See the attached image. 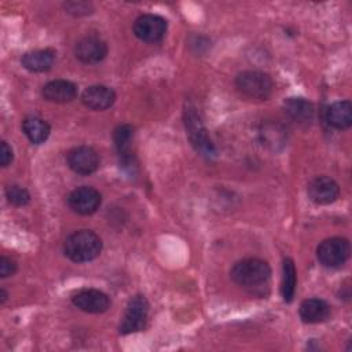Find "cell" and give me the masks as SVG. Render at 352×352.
<instances>
[{
    "instance_id": "6da1fadb",
    "label": "cell",
    "mask_w": 352,
    "mask_h": 352,
    "mask_svg": "<svg viewBox=\"0 0 352 352\" xmlns=\"http://www.w3.org/2000/svg\"><path fill=\"white\" fill-rule=\"evenodd\" d=\"M230 275L238 286L252 293H261L271 279V268L267 261L250 257L236 261L232 265Z\"/></svg>"
},
{
    "instance_id": "ba28073f",
    "label": "cell",
    "mask_w": 352,
    "mask_h": 352,
    "mask_svg": "<svg viewBox=\"0 0 352 352\" xmlns=\"http://www.w3.org/2000/svg\"><path fill=\"white\" fill-rule=\"evenodd\" d=\"M184 118H186L187 133L190 136L191 143L197 148V151H199L202 155H206V157L213 155L214 154L213 144H212V142L206 133V129L204 128L198 114L195 113V110L187 107L184 111Z\"/></svg>"
},
{
    "instance_id": "30bf717a",
    "label": "cell",
    "mask_w": 352,
    "mask_h": 352,
    "mask_svg": "<svg viewBox=\"0 0 352 352\" xmlns=\"http://www.w3.org/2000/svg\"><path fill=\"white\" fill-rule=\"evenodd\" d=\"M307 192L312 202L318 205H329L338 198L340 187L330 176H316L309 182Z\"/></svg>"
},
{
    "instance_id": "cb8c5ba5",
    "label": "cell",
    "mask_w": 352,
    "mask_h": 352,
    "mask_svg": "<svg viewBox=\"0 0 352 352\" xmlns=\"http://www.w3.org/2000/svg\"><path fill=\"white\" fill-rule=\"evenodd\" d=\"M65 8L67 10V12L73 14V15H85L91 11H88L91 8V4L84 3V1H70L65 4Z\"/></svg>"
},
{
    "instance_id": "7402d4cb",
    "label": "cell",
    "mask_w": 352,
    "mask_h": 352,
    "mask_svg": "<svg viewBox=\"0 0 352 352\" xmlns=\"http://www.w3.org/2000/svg\"><path fill=\"white\" fill-rule=\"evenodd\" d=\"M260 136H261L263 144L268 146L272 150L278 148V146H282L286 142L285 129L276 122L275 124L268 122V124L263 125V129L260 131Z\"/></svg>"
},
{
    "instance_id": "8fae6325",
    "label": "cell",
    "mask_w": 352,
    "mask_h": 352,
    "mask_svg": "<svg viewBox=\"0 0 352 352\" xmlns=\"http://www.w3.org/2000/svg\"><path fill=\"white\" fill-rule=\"evenodd\" d=\"M72 302L78 309L88 314H102L110 308V298L98 289H82L72 297Z\"/></svg>"
},
{
    "instance_id": "e0dca14e",
    "label": "cell",
    "mask_w": 352,
    "mask_h": 352,
    "mask_svg": "<svg viewBox=\"0 0 352 352\" xmlns=\"http://www.w3.org/2000/svg\"><path fill=\"white\" fill-rule=\"evenodd\" d=\"M21 62H22V66L29 72L44 73L52 67L55 62V52L50 48L34 50V51L26 52L22 56Z\"/></svg>"
},
{
    "instance_id": "d6986e66",
    "label": "cell",
    "mask_w": 352,
    "mask_h": 352,
    "mask_svg": "<svg viewBox=\"0 0 352 352\" xmlns=\"http://www.w3.org/2000/svg\"><path fill=\"white\" fill-rule=\"evenodd\" d=\"M132 139H133V129L131 125H120L117 126V129L114 131V143H116V148L118 151L120 160L122 162V166H133L132 165V160L133 155L131 154V144H132Z\"/></svg>"
},
{
    "instance_id": "2e32d148",
    "label": "cell",
    "mask_w": 352,
    "mask_h": 352,
    "mask_svg": "<svg viewBox=\"0 0 352 352\" xmlns=\"http://www.w3.org/2000/svg\"><path fill=\"white\" fill-rule=\"evenodd\" d=\"M300 318L305 323L324 322L330 315V305L322 298H307L300 305Z\"/></svg>"
},
{
    "instance_id": "5b68a950",
    "label": "cell",
    "mask_w": 352,
    "mask_h": 352,
    "mask_svg": "<svg viewBox=\"0 0 352 352\" xmlns=\"http://www.w3.org/2000/svg\"><path fill=\"white\" fill-rule=\"evenodd\" d=\"M148 301L144 296L136 294L133 296L125 308L124 316L118 326L120 334H131L144 329L147 316H148Z\"/></svg>"
},
{
    "instance_id": "5bb4252c",
    "label": "cell",
    "mask_w": 352,
    "mask_h": 352,
    "mask_svg": "<svg viewBox=\"0 0 352 352\" xmlns=\"http://www.w3.org/2000/svg\"><path fill=\"white\" fill-rule=\"evenodd\" d=\"M77 96V85L67 80H52L43 88V98L52 103H69Z\"/></svg>"
},
{
    "instance_id": "7a4b0ae2",
    "label": "cell",
    "mask_w": 352,
    "mask_h": 352,
    "mask_svg": "<svg viewBox=\"0 0 352 352\" xmlns=\"http://www.w3.org/2000/svg\"><path fill=\"white\" fill-rule=\"evenodd\" d=\"M63 250L72 261L87 263L100 254L102 239L89 230H80L66 238Z\"/></svg>"
},
{
    "instance_id": "4fadbf2b",
    "label": "cell",
    "mask_w": 352,
    "mask_h": 352,
    "mask_svg": "<svg viewBox=\"0 0 352 352\" xmlns=\"http://www.w3.org/2000/svg\"><path fill=\"white\" fill-rule=\"evenodd\" d=\"M81 102L91 110L103 111L116 102V92L106 85H91L82 91Z\"/></svg>"
},
{
    "instance_id": "3957f363",
    "label": "cell",
    "mask_w": 352,
    "mask_h": 352,
    "mask_svg": "<svg viewBox=\"0 0 352 352\" xmlns=\"http://www.w3.org/2000/svg\"><path fill=\"white\" fill-rule=\"evenodd\" d=\"M236 89L246 98L253 100H265L272 95L274 82L267 73L257 70H246L235 78Z\"/></svg>"
},
{
    "instance_id": "4316f807",
    "label": "cell",
    "mask_w": 352,
    "mask_h": 352,
    "mask_svg": "<svg viewBox=\"0 0 352 352\" xmlns=\"http://www.w3.org/2000/svg\"><path fill=\"white\" fill-rule=\"evenodd\" d=\"M7 297H8L7 292H6L4 289H1V290H0V302H1V304H4V302L7 301Z\"/></svg>"
},
{
    "instance_id": "277c9868",
    "label": "cell",
    "mask_w": 352,
    "mask_h": 352,
    "mask_svg": "<svg viewBox=\"0 0 352 352\" xmlns=\"http://www.w3.org/2000/svg\"><path fill=\"white\" fill-rule=\"evenodd\" d=\"M351 246L348 239L342 236H331L322 241L316 249V257L319 263L326 268H338L348 258Z\"/></svg>"
},
{
    "instance_id": "8992f818",
    "label": "cell",
    "mask_w": 352,
    "mask_h": 352,
    "mask_svg": "<svg viewBox=\"0 0 352 352\" xmlns=\"http://www.w3.org/2000/svg\"><path fill=\"white\" fill-rule=\"evenodd\" d=\"M166 21L155 14H143L133 22V34L146 43L161 41L166 33Z\"/></svg>"
},
{
    "instance_id": "9c48e42d",
    "label": "cell",
    "mask_w": 352,
    "mask_h": 352,
    "mask_svg": "<svg viewBox=\"0 0 352 352\" xmlns=\"http://www.w3.org/2000/svg\"><path fill=\"white\" fill-rule=\"evenodd\" d=\"M67 164L70 169L78 175H91L99 168L100 158L95 148L77 146L67 153Z\"/></svg>"
},
{
    "instance_id": "ac0fdd59",
    "label": "cell",
    "mask_w": 352,
    "mask_h": 352,
    "mask_svg": "<svg viewBox=\"0 0 352 352\" xmlns=\"http://www.w3.org/2000/svg\"><path fill=\"white\" fill-rule=\"evenodd\" d=\"M286 114L296 122L308 125L314 120V106L304 98H289L283 103Z\"/></svg>"
},
{
    "instance_id": "603a6c76",
    "label": "cell",
    "mask_w": 352,
    "mask_h": 352,
    "mask_svg": "<svg viewBox=\"0 0 352 352\" xmlns=\"http://www.w3.org/2000/svg\"><path fill=\"white\" fill-rule=\"evenodd\" d=\"M6 197L14 206H25L30 202V194L26 188L18 184H11L6 188Z\"/></svg>"
},
{
    "instance_id": "d4e9b609",
    "label": "cell",
    "mask_w": 352,
    "mask_h": 352,
    "mask_svg": "<svg viewBox=\"0 0 352 352\" xmlns=\"http://www.w3.org/2000/svg\"><path fill=\"white\" fill-rule=\"evenodd\" d=\"M16 271V264L14 260L3 256L0 257V276L1 278H7L14 275Z\"/></svg>"
},
{
    "instance_id": "ffe728a7",
    "label": "cell",
    "mask_w": 352,
    "mask_h": 352,
    "mask_svg": "<svg viewBox=\"0 0 352 352\" xmlns=\"http://www.w3.org/2000/svg\"><path fill=\"white\" fill-rule=\"evenodd\" d=\"M22 131L30 143L41 144L48 139L51 128L45 120L36 116H30L22 121Z\"/></svg>"
},
{
    "instance_id": "484cf974",
    "label": "cell",
    "mask_w": 352,
    "mask_h": 352,
    "mask_svg": "<svg viewBox=\"0 0 352 352\" xmlns=\"http://www.w3.org/2000/svg\"><path fill=\"white\" fill-rule=\"evenodd\" d=\"M12 158H14V153H12V148L7 144V142H1L0 143V165L3 168L8 166L11 162H12Z\"/></svg>"
},
{
    "instance_id": "7c38bea8",
    "label": "cell",
    "mask_w": 352,
    "mask_h": 352,
    "mask_svg": "<svg viewBox=\"0 0 352 352\" xmlns=\"http://www.w3.org/2000/svg\"><path fill=\"white\" fill-rule=\"evenodd\" d=\"M76 58L87 65L98 63L107 55L106 43L98 36H85L77 41L74 47Z\"/></svg>"
},
{
    "instance_id": "44dd1931",
    "label": "cell",
    "mask_w": 352,
    "mask_h": 352,
    "mask_svg": "<svg viewBox=\"0 0 352 352\" xmlns=\"http://www.w3.org/2000/svg\"><path fill=\"white\" fill-rule=\"evenodd\" d=\"M296 283H297V272L296 267L292 258L286 257L283 260V274H282V286L280 293L286 302H290L294 297L296 292Z\"/></svg>"
},
{
    "instance_id": "52a82bcc",
    "label": "cell",
    "mask_w": 352,
    "mask_h": 352,
    "mask_svg": "<svg viewBox=\"0 0 352 352\" xmlns=\"http://www.w3.org/2000/svg\"><path fill=\"white\" fill-rule=\"evenodd\" d=\"M102 204V195L98 190L89 186H82L73 190L67 197L69 208L81 216L94 214Z\"/></svg>"
},
{
    "instance_id": "9a60e30c",
    "label": "cell",
    "mask_w": 352,
    "mask_h": 352,
    "mask_svg": "<svg viewBox=\"0 0 352 352\" xmlns=\"http://www.w3.org/2000/svg\"><path fill=\"white\" fill-rule=\"evenodd\" d=\"M326 121L330 126L344 131L352 125V104L348 100L331 103L326 110Z\"/></svg>"
}]
</instances>
